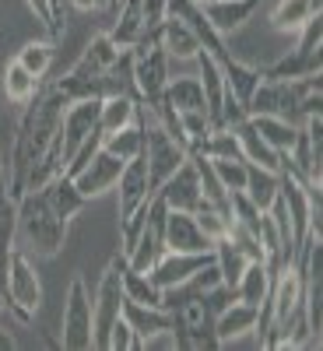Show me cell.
I'll return each instance as SVG.
<instances>
[{"label":"cell","mask_w":323,"mask_h":351,"mask_svg":"<svg viewBox=\"0 0 323 351\" xmlns=\"http://www.w3.org/2000/svg\"><path fill=\"white\" fill-rule=\"evenodd\" d=\"M21 123L14 134V148H11V162L4 169V183L8 193L18 197L25 190V176L32 169L53 144L60 137V120H64V109H67V95L60 92L56 84H46L36 92V99L21 106Z\"/></svg>","instance_id":"1"},{"label":"cell","mask_w":323,"mask_h":351,"mask_svg":"<svg viewBox=\"0 0 323 351\" xmlns=\"http://www.w3.org/2000/svg\"><path fill=\"white\" fill-rule=\"evenodd\" d=\"M67 228L71 225L64 218H56L43 190H25L14 197V239L36 260H49L60 253L67 243Z\"/></svg>","instance_id":"2"},{"label":"cell","mask_w":323,"mask_h":351,"mask_svg":"<svg viewBox=\"0 0 323 351\" xmlns=\"http://www.w3.org/2000/svg\"><path fill=\"white\" fill-rule=\"evenodd\" d=\"M4 306L21 319V324L36 319V313L43 309V278H39V267H36V256L25 253L21 246H14L11 256H8Z\"/></svg>","instance_id":"3"},{"label":"cell","mask_w":323,"mask_h":351,"mask_svg":"<svg viewBox=\"0 0 323 351\" xmlns=\"http://www.w3.org/2000/svg\"><path fill=\"white\" fill-rule=\"evenodd\" d=\"M130 74H134V95L144 102V106H152L158 102V95L165 92V84L172 77V60H169V53L158 46L155 36H144L134 49H130Z\"/></svg>","instance_id":"4"},{"label":"cell","mask_w":323,"mask_h":351,"mask_svg":"<svg viewBox=\"0 0 323 351\" xmlns=\"http://www.w3.org/2000/svg\"><path fill=\"white\" fill-rule=\"evenodd\" d=\"M123 267H127V256L123 250L109 260V267L99 278V288L92 295V327H95V348L106 351V337L109 327L123 316Z\"/></svg>","instance_id":"5"},{"label":"cell","mask_w":323,"mask_h":351,"mask_svg":"<svg viewBox=\"0 0 323 351\" xmlns=\"http://www.w3.org/2000/svg\"><path fill=\"white\" fill-rule=\"evenodd\" d=\"M302 77H271L263 74V81L256 84L253 99L246 102V116H281L302 127Z\"/></svg>","instance_id":"6"},{"label":"cell","mask_w":323,"mask_h":351,"mask_svg":"<svg viewBox=\"0 0 323 351\" xmlns=\"http://www.w3.org/2000/svg\"><path fill=\"white\" fill-rule=\"evenodd\" d=\"M60 348L67 351H88L95 348V327H92V295L81 274L71 278L64 313H60Z\"/></svg>","instance_id":"7"},{"label":"cell","mask_w":323,"mask_h":351,"mask_svg":"<svg viewBox=\"0 0 323 351\" xmlns=\"http://www.w3.org/2000/svg\"><path fill=\"white\" fill-rule=\"evenodd\" d=\"M162 253H165V204L155 193L148 200V208H144V221L134 232V239L123 250V256H127V263L134 271H152Z\"/></svg>","instance_id":"8"},{"label":"cell","mask_w":323,"mask_h":351,"mask_svg":"<svg viewBox=\"0 0 323 351\" xmlns=\"http://www.w3.org/2000/svg\"><path fill=\"white\" fill-rule=\"evenodd\" d=\"M299 43L296 49H291L288 56H281V60L271 67V71H263V74H271V77H313L320 74V46H323V18H309L302 28H299Z\"/></svg>","instance_id":"9"},{"label":"cell","mask_w":323,"mask_h":351,"mask_svg":"<svg viewBox=\"0 0 323 351\" xmlns=\"http://www.w3.org/2000/svg\"><path fill=\"white\" fill-rule=\"evenodd\" d=\"M99 106H102V99H74V102H67L64 120H60V148H64V162L74 158V152L81 148L88 137L102 134V130H99ZM64 169H67V165H64Z\"/></svg>","instance_id":"10"},{"label":"cell","mask_w":323,"mask_h":351,"mask_svg":"<svg viewBox=\"0 0 323 351\" xmlns=\"http://www.w3.org/2000/svg\"><path fill=\"white\" fill-rule=\"evenodd\" d=\"M116 200H120V225L130 221L144 204H148L155 197V186H152V176H148V162H144V155L123 162V172L120 180H116Z\"/></svg>","instance_id":"11"},{"label":"cell","mask_w":323,"mask_h":351,"mask_svg":"<svg viewBox=\"0 0 323 351\" xmlns=\"http://www.w3.org/2000/svg\"><path fill=\"white\" fill-rule=\"evenodd\" d=\"M155 193H158V200L165 204L169 211H190L193 215L200 204H204V190H200V180H197V165L187 158Z\"/></svg>","instance_id":"12"},{"label":"cell","mask_w":323,"mask_h":351,"mask_svg":"<svg viewBox=\"0 0 323 351\" xmlns=\"http://www.w3.org/2000/svg\"><path fill=\"white\" fill-rule=\"evenodd\" d=\"M120 46H116L112 39H109V32H102V36H95L92 43H88L84 49H81V56L71 64V77H81V81H106V74L112 71V64L120 60Z\"/></svg>","instance_id":"13"},{"label":"cell","mask_w":323,"mask_h":351,"mask_svg":"<svg viewBox=\"0 0 323 351\" xmlns=\"http://www.w3.org/2000/svg\"><path fill=\"white\" fill-rule=\"evenodd\" d=\"M211 239L204 236V228L190 211H169L165 208V250L176 253H211Z\"/></svg>","instance_id":"14"},{"label":"cell","mask_w":323,"mask_h":351,"mask_svg":"<svg viewBox=\"0 0 323 351\" xmlns=\"http://www.w3.org/2000/svg\"><path fill=\"white\" fill-rule=\"evenodd\" d=\"M120 172H123V162L116 158V155H109V152H102V144H99V152L88 158V165L74 176V183H77V190L88 200H92V197L109 193L116 186V180H120Z\"/></svg>","instance_id":"15"},{"label":"cell","mask_w":323,"mask_h":351,"mask_svg":"<svg viewBox=\"0 0 323 351\" xmlns=\"http://www.w3.org/2000/svg\"><path fill=\"white\" fill-rule=\"evenodd\" d=\"M158 39V46L169 53V60H183V64H193V56L204 49L197 32L183 21V18H176V14H165V21L152 32Z\"/></svg>","instance_id":"16"},{"label":"cell","mask_w":323,"mask_h":351,"mask_svg":"<svg viewBox=\"0 0 323 351\" xmlns=\"http://www.w3.org/2000/svg\"><path fill=\"white\" fill-rule=\"evenodd\" d=\"M260 4L263 0H204L200 11H204V18L211 21V28L218 36H232L256 14Z\"/></svg>","instance_id":"17"},{"label":"cell","mask_w":323,"mask_h":351,"mask_svg":"<svg viewBox=\"0 0 323 351\" xmlns=\"http://www.w3.org/2000/svg\"><path fill=\"white\" fill-rule=\"evenodd\" d=\"M211 260V253H176V250H165L158 260H155V267L148 271L152 281L165 291V288H176V285H183L197 267H204V263Z\"/></svg>","instance_id":"18"},{"label":"cell","mask_w":323,"mask_h":351,"mask_svg":"<svg viewBox=\"0 0 323 351\" xmlns=\"http://www.w3.org/2000/svg\"><path fill=\"white\" fill-rule=\"evenodd\" d=\"M123 319L134 327V334L141 337V351L152 337H162V334H172V313L165 306H141V302H130L123 299Z\"/></svg>","instance_id":"19"},{"label":"cell","mask_w":323,"mask_h":351,"mask_svg":"<svg viewBox=\"0 0 323 351\" xmlns=\"http://www.w3.org/2000/svg\"><path fill=\"white\" fill-rule=\"evenodd\" d=\"M43 197H46V204L56 211V218H64L67 225L84 211V204H88V197L77 190V183H74V176H67V172H60V176H53V180L43 186Z\"/></svg>","instance_id":"20"},{"label":"cell","mask_w":323,"mask_h":351,"mask_svg":"<svg viewBox=\"0 0 323 351\" xmlns=\"http://www.w3.org/2000/svg\"><path fill=\"white\" fill-rule=\"evenodd\" d=\"M193 64H197V77H200V88H204V102H208V112H211V123L218 127L222 120V102H225V71L222 64L215 60V56L208 49H200L193 56Z\"/></svg>","instance_id":"21"},{"label":"cell","mask_w":323,"mask_h":351,"mask_svg":"<svg viewBox=\"0 0 323 351\" xmlns=\"http://www.w3.org/2000/svg\"><path fill=\"white\" fill-rule=\"evenodd\" d=\"M232 130H236V141H239V152L250 165H260V169H274L281 172L285 169V155H278L267 141H263L256 134V127L250 123V116H243L239 123H232Z\"/></svg>","instance_id":"22"},{"label":"cell","mask_w":323,"mask_h":351,"mask_svg":"<svg viewBox=\"0 0 323 351\" xmlns=\"http://www.w3.org/2000/svg\"><path fill=\"white\" fill-rule=\"evenodd\" d=\"M256 316H260L256 306H246L239 299H232L222 313H215V337H218V344H228V341H239V337L253 334L256 330Z\"/></svg>","instance_id":"23"},{"label":"cell","mask_w":323,"mask_h":351,"mask_svg":"<svg viewBox=\"0 0 323 351\" xmlns=\"http://www.w3.org/2000/svg\"><path fill=\"white\" fill-rule=\"evenodd\" d=\"M155 106V102H152ZM158 106L172 109V112H193V109H208L204 102V88L197 74H180V77H169L165 92L158 95Z\"/></svg>","instance_id":"24"},{"label":"cell","mask_w":323,"mask_h":351,"mask_svg":"<svg viewBox=\"0 0 323 351\" xmlns=\"http://www.w3.org/2000/svg\"><path fill=\"white\" fill-rule=\"evenodd\" d=\"M222 71H225V88H228V95L246 109V102H250L253 92H256V84L263 81V71L253 67V64H246V60H236V56H228V60L222 64Z\"/></svg>","instance_id":"25"},{"label":"cell","mask_w":323,"mask_h":351,"mask_svg":"<svg viewBox=\"0 0 323 351\" xmlns=\"http://www.w3.org/2000/svg\"><path fill=\"white\" fill-rule=\"evenodd\" d=\"M116 21L109 28V39L120 49H134L144 39V21H141V0H120V8L112 11Z\"/></svg>","instance_id":"26"},{"label":"cell","mask_w":323,"mask_h":351,"mask_svg":"<svg viewBox=\"0 0 323 351\" xmlns=\"http://www.w3.org/2000/svg\"><path fill=\"white\" fill-rule=\"evenodd\" d=\"M271 281H274V271L267 267V263H263V260H250L246 271L236 281V299L260 309L263 299H267V291H271Z\"/></svg>","instance_id":"27"},{"label":"cell","mask_w":323,"mask_h":351,"mask_svg":"<svg viewBox=\"0 0 323 351\" xmlns=\"http://www.w3.org/2000/svg\"><path fill=\"white\" fill-rule=\"evenodd\" d=\"M316 14H320V0H278L267 14V25L274 32H299Z\"/></svg>","instance_id":"28"},{"label":"cell","mask_w":323,"mask_h":351,"mask_svg":"<svg viewBox=\"0 0 323 351\" xmlns=\"http://www.w3.org/2000/svg\"><path fill=\"white\" fill-rule=\"evenodd\" d=\"M137 116H141V99L137 95H106L102 106H99V130L112 134L120 127L137 123Z\"/></svg>","instance_id":"29"},{"label":"cell","mask_w":323,"mask_h":351,"mask_svg":"<svg viewBox=\"0 0 323 351\" xmlns=\"http://www.w3.org/2000/svg\"><path fill=\"white\" fill-rule=\"evenodd\" d=\"M211 260H215V267H218V274H222V285L236 291V281H239V274L246 271V263H250V256L239 250V243L232 239V236L215 239V246H211Z\"/></svg>","instance_id":"30"},{"label":"cell","mask_w":323,"mask_h":351,"mask_svg":"<svg viewBox=\"0 0 323 351\" xmlns=\"http://www.w3.org/2000/svg\"><path fill=\"white\" fill-rule=\"evenodd\" d=\"M14 60L32 74L36 81H46V74L53 71L56 64V43L53 39H28L18 53H14Z\"/></svg>","instance_id":"31"},{"label":"cell","mask_w":323,"mask_h":351,"mask_svg":"<svg viewBox=\"0 0 323 351\" xmlns=\"http://www.w3.org/2000/svg\"><path fill=\"white\" fill-rule=\"evenodd\" d=\"M250 123L256 127V134L267 141L278 155H288L296 137H299V123L281 120V116H250Z\"/></svg>","instance_id":"32"},{"label":"cell","mask_w":323,"mask_h":351,"mask_svg":"<svg viewBox=\"0 0 323 351\" xmlns=\"http://www.w3.org/2000/svg\"><path fill=\"white\" fill-rule=\"evenodd\" d=\"M278 190H281V172H274V169H260V165H250L243 193L256 204L260 211H267V208H271L274 197H278Z\"/></svg>","instance_id":"33"},{"label":"cell","mask_w":323,"mask_h":351,"mask_svg":"<svg viewBox=\"0 0 323 351\" xmlns=\"http://www.w3.org/2000/svg\"><path fill=\"white\" fill-rule=\"evenodd\" d=\"M18 246L14 239V197L8 193V183L0 180V299H4V274H8V256Z\"/></svg>","instance_id":"34"},{"label":"cell","mask_w":323,"mask_h":351,"mask_svg":"<svg viewBox=\"0 0 323 351\" xmlns=\"http://www.w3.org/2000/svg\"><path fill=\"white\" fill-rule=\"evenodd\" d=\"M102 152L116 155L120 162H130L144 152V127H141V116H137V123L130 127H120V130H112V134H102Z\"/></svg>","instance_id":"35"},{"label":"cell","mask_w":323,"mask_h":351,"mask_svg":"<svg viewBox=\"0 0 323 351\" xmlns=\"http://www.w3.org/2000/svg\"><path fill=\"white\" fill-rule=\"evenodd\" d=\"M0 88H4L8 102H14V106H28V102L36 99V92L43 88V81H36V77L28 74L18 60H8V67H4V81H0Z\"/></svg>","instance_id":"36"},{"label":"cell","mask_w":323,"mask_h":351,"mask_svg":"<svg viewBox=\"0 0 323 351\" xmlns=\"http://www.w3.org/2000/svg\"><path fill=\"white\" fill-rule=\"evenodd\" d=\"M123 299L141 306H162V288L152 281L148 271H134L130 263L123 267Z\"/></svg>","instance_id":"37"},{"label":"cell","mask_w":323,"mask_h":351,"mask_svg":"<svg viewBox=\"0 0 323 351\" xmlns=\"http://www.w3.org/2000/svg\"><path fill=\"white\" fill-rule=\"evenodd\" d=\"M211 169H215L218 183H222L228 193H239V190L246 186L250 162H243V158H211Z\"/></svg>","instance_id":"38"},{"label":"cell","mask_w":323,"mask_h":351,"mask_svg":"<svg viewBox=\"0 0 323 351\" xmlns=\"http://www.w3.org/2000/svg\"><path fill=\"white\" fill-rule=\"evenodd\" d=\"M193 218H197V225L204 228V236H208L211 243H215V239H222V236H228V225H232V218H228V211L215 208V204L204 200L200 208L193 211Z\"/></svg>","instance_id":"39"},{"label":"cell","mask_w":323,"mask_h":351,"mask_svg":"<svg viewBox=\"0 0 323 351\" xmlns=\"http://www.w3.org/2000/svg\"><path fill=\"white\" fill-rule=\"evenodd\" d=\"M106 351H141V337L134 334V327L120 316L116 324L109 327V337H106Z\"/></svg>","instance_id":"40"},{"label":"cell","mask_w":323,"mask_h":351,"mask_svg":"<svg viewBox=\"0 0 323 351\" xmlns=\"http://www.w3.org/2000/svg\"><path fill=\"white\" fill-rule=\"evenodd\" d=\"M28 11H32L46 28H49V39L60 32V0H25Z\"/></svg>","instance_id":"41"},{"label":"cell","mask_w":323,"mask_h":351,"mask_svg":"<svg viewBox=\"0 0 323 351\" xmlns=\"http://www.w3.org/2000/svg\"><path fill=\"white\" fill-rule=\"evenodd\" d=\"M169 14V0H141V21H144V36H152L155 28Z\"/></svg>","instance_id":"42"},{"label":"cell","mask_w":323,"mask_h":351,"mask_svg":"<svg viewBox=\"0 0 323 351\" xmlns=\"http://www.w3.org/2000/svg\"><path fill=\"white\" fill-rule=\"evenodd\" d=\"M71 8L84 11V14H99V11H112L109 0H71Z\"/></svg>","instance_id":"43"},{"label":"cell","mask_w":323,"mask_h":351,"mask_svg":"<svg viewBox=\"0 0 323 351\" xmlns=\"http://www.w3.org/2000/svg\"><path fill=\"white\" fill-rule=\"evenodd\" d=\"M18 344H14V337H11V330H4L0 327V351H14Z\"/></svg>","instance_id":"44"},{"label":"cell","mask_w":323,"mask_h":351,"mask_svg":"<svg viewBox=\"0 0 323 351\" xmlns=\"http://www.w3.org/2000/svg\"><path fill=\"white\" fill-rule=\"evenodd\" d=\"M4 169H8V162H4V152H0V180H4Z\"/></svg>","instance_id":"45"},{"label":"cell","mask_w":323,"mask_h":351,"mask_svg":"<svg viewBox=\"0 0 323 351\" xmlns=\"http://www.w3.org/2000/svg\"><path fill=\"white\" fill-rule=\"evenodd\" d=\"M109 4H112V11H116V8H120V0H109Z\"/></svg>","instance_id":"46"},{"label":"cell","mask_w":323,"mask_h":351,"mask_svg":"<svg viewBox=\"0 0 323 351\" xmlns=\"http://www.w3.org/2000/svg\"><path fill=\"white\" fill-rule=\"evenodd\" d=\"M0 309H8V306H4V299H0Z\"/></svg>","instance_id":"47"},{"label":"cell","mask_w":323,"mask_h":351,"mask_svg":"<svg viewBox=\"0 0 323 351\" xmlns=\"http://www.w3.org/2000/svg\"><path fill=\"white\" fill-rule=\"evenodd\" d=\"M197 4H204V0H197Z\"/></svg>","instance_id":"48"}]
</instances>
